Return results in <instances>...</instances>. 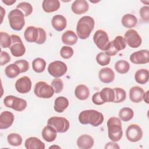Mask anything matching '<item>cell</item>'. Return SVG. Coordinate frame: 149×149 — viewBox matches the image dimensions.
Returning a JSON list of instances; mask_svg holds the SVG:
<instances>
[{"instance_id": "obj_1", "label": "cell", "mask_w": 149, "mask_h": 149, "mask_svg": "<svg viewBox=\"0 0 149 149\" xmlns=\"http://www.w3.org/2000/svg\"><path fill=\"white\" fill-rule=\"evenodd\" d=\"M79 121L83 125L90 124L94 127L101 125L104 120V115L100 112L94 109L81 111L78 117Z\"/></svg>"}, {"instance_id": "obj_2", "label": "cell", "mask_w": 149, "mask_h": 149, "mask_svg": "<svg viewBox=\"0 0 149 149\" xmlns=\"http://www.w3.org/2000/svg\"><path fill=\"white\" fill-rule=\"evenodd\" d=\"M95 26L94 19L90 16H84L77 22L76 33L77 37L81 40H86L91 34Z\"/></svg>"}, {"instance_id": "obj_3", "label": "cell", "mask_w": 149, "mask_h": 149, "mask_svg": "<svg viewBox=\"0 0 149 149\" xmlns=\"http://www.w3.org/2000/svg\"><path fill=\"white\" fill-rule=\"evenodd\" d=\"M107 125L109 139L115 142L119 141L123 136L120 119L117 117H111L108 120Z\"/></svg>"}, {"instance_id": "obj_4", "label": "cell", "mask_w": 149, "mask_h": 149, "mask_svg": "<svg viewBox=\"0 0 149 149\" xmlns=\"http://www.w3.org/2000/svg\"><path fill=\"white\" fill-rule=\"evenodd\" d=\"M10 27L16 31H20L25 24L24 15L18 9L12 10L8 16Z\"/></svg>"}, {"instance_id": "obj_5", "label": "cell", "mask_w": 149, "mask_h": 149, "mask_svg": "<svg viewBox=\"0 0 149 149\" xmlns=\"http://www.w3.org/2000/svg\"><path fill=\"white\" fill-rule=\"evenodd\" d=\"M4 105L9 108L17 111L21 112L24 110L27 107V101L21 98L14 95H7L3 99Z\"/></svg>"}, {"instance_id": "obj_6", "label": "cell", "mask_w": 149, "mask_h": 149, "mask_svg": "<svg viewBox=\"0 0 149 149\" xmlns=\"http://www.w3.org/2000/svg\"><path fill=\"white\" fill-rule=\"evenodd\" d=\"M34 93L38 98H50L54 95L55 92L51 85H49L44 81H40L35 85Z\"/></svg>"}, {"instance_id": "obj_7", "label": "cell", "mask_w": 149, "mask_h": 149, "mask_svg": "<svg viewBox=\"0 0 149 149\" xmlns=\"http://www.w3.org/2000/svg\"><path fill=\"white\" fill-rule=\"evenodd\" d=\"M47 125L53 127L58 133L66 132L70 126L69 120L64 117L52 116L47 121Z\"/></svg>"}, {"instance_id": "obj_8", "label": "cell", "mask_w": 149, "mask_h": 149, "mask_svg": "<svg viewBox=\"0 0 149 149\" xmlns=\"http://www.w3.org/2000/svg\"><path fill=\"white\" fill-rule=\"evenodd\" d=\"M93 41L96 46L101 51H107L110 45L108 34L103 30H97L93 36Z\"/></svg>"}, {"instance_id": "obj_9", "label": "cell", "mask_w": 149, "mask_h": 149, "mask_svg": "<svg viewBox=\"0 0 149 149\" xmlns=\"http://www.w3.org/2000/svg\"><path fill=\"white\" fill-rule=\"evenodd\" d=\"M11 37V45L10 51L13 56L20 57L23 56L26 52V48L20 37L16 34H12Z\"/></svg>"}, {"instance_id": "obj_10", "label": "cell", "mask_w": 149, "mask_h": 149, "mask_svg": "<svg viewBox=\"0 0 149 149\" xmlns=\"http://www.w3.org/2000/svg\"><path fill=\"white\" fill-rule=\"evenodd\" d=\"M68 67L65 63L61 61H55L50 63L48 66L49 74L55 78H59L66 74Z\"/></svg>"}, {"instance_id": "obj_11", "label": "cell", "mask_w": 149, "mask_h": 149, "mask_svg": "<svg viewBox=\"0 0 149 149\" xmlns=\"http://www.w3.org/2000/svg\"><path fill=\"white\" fill-rule=\"evenodd\" d=\"M126 47V42L124 37L121 36H118L113 41H110L109 47L105 52L110 56H114L119 51L124 49Z\"/></svg>"}, {"instance_id": "obj_12", "label": "cell", "mask_w": 149, "mask_h": 149, "mask_svg": "<svg viewBox=\"0 0 149 149\" xmlns=\"http://www.w3.org/2000/svg\"><path fill=\"white\" fill-rule=\"evenodd\" d=\"M124 38L127 45L132 48L139 47L142 43V39L137 31L134 29H129L124 34Z\"/></svg>"}, {"instance_id": "obj_13", "label": "cell", "mask_w": 149, "mask_h": 149, "mask_svg": "<svg viewBox=\"0 0 149 149\" xmlns=\"http://www.w3.org/2000/svg\"><path fill=\"white\" fill-rule=\"evenodd\" d=\"M143 134L141 128L137 124L130 125L126 130L127 139L133 143L140 141L143 137Z\"/></svg>"}, {"instance_id": "obj_14", "label": "cell", "mask_w": 149, "mask_h": 149, "mask_svg": "<svg viewBox=\"0 0 149 149\" xmlns=\"http://www.w3.org/2000/svg\"><path fill=\"white\" fill-rule=\"evenodd\" d=\"M129 59L134 64H146L149 62V51L147 49H141L134 52L130 55Z\"/></svg>"}, {"instance_id": "obj_15", "label": "cell", "mask_w": 149, "mask_h": 149, "mask_svg": "<svg viewBox=\"0 0 149 149\" xmlns=\"http://www.w3.org/2000/svg\"><path fill=\"white\" fill-rule=\"evenodd\" d=\"M32 83L28 76H23L17 79L15 83L16 91L21 94H26L30 92L31 88Z\"/></svg>"}, {"instance_id": "obj_16", "label": "cell", "mask_w": 149, "mask_h": 149, "mask_svg": "<svg viewBox=\"0 0 149 149\" xmlns=\"http://www.w3.org/2000/svg\"><path fill=\"white\" fill-rule=\"evenodd\" d=\"M15 119V116L11 112L5 111L0 115V128L1 129H6L10 127Z\"/></svg>"}, {"instance_id": "obj_17", "label": "cell", "mask_w": 149, "mask_h": 149, "mask_svg": "<svg viewBox=\"0 0 149 149\" xmlns=\"http://www.w3.org/2000/svg\"><path fill=\"white\" fill-rule=\"evenodd\" d=\"M98 77L101 82L104 83H110L115 79V73L110 68H104L99 71Z\"/></svg>"}, {"instance_id": "obj_18", "label": "cell", "mask_w": 149, "mask_h": 149, "mask_svg": "<svg viewBox=\"0 0 149 149\" xmlns=\"http://www.w3.org/2000/svg\"><path fill=\"white\" fill-rule=\"evenodd\" d=\"M89 8V5L86 0H76L72 5V12L76 15H81L87 12Z\"/></svg>"}, {"instance_id": "obj_19", "label": "cell", "mask_w": 149, "mask_h": 149, "mask_svg": "<svg viewBox=\"0 0 149 149\" xmlns=\"http://www.w3.org/2000/svg\"><path fill=\"white\" fill-rule=\"evenodd\" d=\"M93 138L88 134H82L77 140V146L80 149H90L94 146Z\"/></svg>"}, {"instance_id": "obj_20", "label": "cell", "mask_w": 149, "mask_h": 149, "mask_svg": "<svg viewBox=\"0 0 149 149\" xmlns=\"http://www.w3.org/2000/svg\"><path fill=\"white\" fill-rule=\"evenodd\" d=\"M51 24L55 30L61 31L66 27L67 20L63 15H56L53 16L51 20Z\"/></svg>"}, {"instance_id": "obj_21", "label": "cell", "mask_w": 149, "mask_h": 149, "mask_svg": "<svg viewBox=\"0 0 149 149\" xmlns=\"http://www.w3.org/2000/svg\"><path fill=\"white\" fill-rule=\"evenodd\" d=\"M144 90L139 86H133L129 90V98L134 103L141 102L144 94Z\"/></svg>"}, {"instance_id": "obj_22", "label": "cell", "mask_w": 149, "mask_h": 149, "mask_svg": "<svg viewBox=\"0 0 149 149\" xmlns=\"http://www.w3.org/2000/svg\"><path fill=\"white\" fill-rule=\"evenodd\" d=\"M38 27L32 26L27 27L24 32V38L29 42H36L38 38Z\"/></svg>"}, {"instance_id": "obj_23", "label": "cell", "mask_w": 149, "mask_h": 149, "mask_svg": "<svg viewBox=\"0 0 149 149\" xmlns=\"http://www.w3.org/2000/svg\"><path fill=\"white\" fill-rule=\"evenodd\" d=\"M25 147L27 149H44L45 144L38 138L30 137L27 138L24 143Z\"/></svg>"}, {"instance_id": "obj_24", "label": "cell", "mask_w": 149, "mask_h": 149, "mask_svg": "<svg viewBox=\"0 0 149 149\" xmlns=\"http://www.w3.org/2000/svg\"><path fill=\"white\" fill-rule=\"evenodd\" d=\"M56 131L55 129L50 125H47L45 126L41 132L42 137L43 139L47 142L54 141L57 136Z\"/></svg>"}, {"instance_id": "obj_25", "label": "cell", "mask_w": 149, "mask_h": 149, "mask_svg": "<svg viewBox=\"0 0 149 149\" xmlns=\"http://www.w3.org/2000/svg\"><path fill=\"white\" fill-rule=\"evenodd\" d=\"M42 9L47 13H51L58 10L60 8L58 0H44L42 3Z\"/></svg>"}, {"instance_id": "obj_26", "label": "cell", "mask_w": 149, "mask_h": 149, "mask_svg": "<svg viewBox=\"0 0 149 149\" xmlns=\"http://www.w3.org/2000/svg\"><path fill=\"white\" fill-rule=\"evenodd\" d=\"M69 106V101L67 98L59 96L56 98L54 101V110L58 112L62 113Z\"/></svg>"}, {"instance_id": "obj_27", "label": "cell", "mask_w": 149, "mask_h": 149, "mask_svg": "<svg viewBox=\"0 0 149 149\" xmlns=\"http://www.w3.org/2000/svg\"><path fill=\"white\" fill-rule=\"evenodd\" d=\"M77 36L72 30H67L62 35V41L65 45H74L77 42Z\"/></svg>"}, {"instance_id": "obj_28", "label": "cell", "mask_w": 149, "mask_h": 149, "mask_svg": "<svg viewBox=\"0 0 149 149\" xmlns=\"http://www.w3.org/2000/svg\"><path fill=\"white\" fill-rule=\"evenodd\" d=\"M74 95L80 100H86L90 95L89 88L84 84H79L74 90Z\"/></svg>"}, {"instance_id": "obj_29", "label": "cell", "mask_w": 149, "mask_h": 149, "mask_svg": "<svg viewBox=\"0 0 149 149\" xmlns=\"http://www.w3.org/2000/svg\"><path fill=\"white\" fill-rule=\"evenodd\" d=\"M100 97L102 100L105 102H113L115 99V92L113 88L109 87H104L100 91Z\"/></svg>"}, {"instance_id": "obj_30", "label": "cell", "mask_w": 149, "mask_h": 149, "mask_svg": "<svg viewBox=\"0 0 149 149\" xmlns=\"http://www.w3.org/2000/svg\"><path fill=\"white\" fill-rule=\"evenodd\" d=\"M121 22L125 27L130 29L136 26L137 23V19L134 15L127 13L123 16L121 19Z\"/></svg>"}, {"instance_id": "obj_31", "label": "cell", "mask_w": 149, "mask_h": 149, "mask_svg": "<svg viewBox=\"0 0 149 149\" xmlns=\"http://www.w3.org/2000/svg\"><path fill=\"white\" fill-rule=\"evenodd\" d=\"M134 79L137 83L144 84L148 82L149 79V72L147 69H141L136 71Z\"/></svg>"}, {"instance_id": "obj_32", "label": "cell", "mask_w": 149, "mask_h": 149, "mask_svg": "<svg viewBox=\"0 0 149 149\" xmlns=\"http://www.w3.org/2000/svg\"><path fill=\"white\" fill-rule=\"evenodd\" d=\"M119 118L123 122L130 120L134 116L133 110L129 107H124L120 109L119 112Z\"/></svg>"}, {"instance_id": "obj_33", "label": "cell", "mask_w": 149, "mask_h": 149, "mask_svg": "<svg viewBox=\"0 0 149 149\" xmlns=\"http://www.w3.org/2000/svg\"><path fill=\"white\" fill-rule=\"evenodd\" d=\"M20 70L18 66L15 63L8 65L5 69L6 76L10 79H13L17 77L20 73Z\"/></svg>"}, {"instance_id": "obj_34", "label": "cell", "mask_w": 149, "mask_h": 149, "mask_svg": "<svg viewBox=\"0 0 149 149\" xmlns=\"http://www.w3.org/2000/svg\"><path fill=\"white\" fill-rule=\"evenodd\" d=\"M46 67L45 61L41 58H35L32 62V68L36 73H41L44 71Z\"/></svg>"}, {"instance_id": "obj_35", "label": "cell", "mask_w": 149, "mask_h": 149, "mask_svg": "<svg viewBox=\"0 0 149 149\" xmlns=\"http://www.w3.org/2000/svg\"><path fill=\"white\" fill-rule=\"evenodd\" d=\"M129 63L125 60H119L115 64V69L120 74H125L130 69Z\"/></svg>"}, {"instance_id": "obj_36", "label": "cell", "mask_w": 149, "mask_h": 149, "mask_svg": "<svg viewBox=\"0 0 149 149\" xmlns=\"http://www.w3.org/2000/svg\"><path fill=\"white\" fill-rule=\"evenodd\" d=\"M8 143L12 146H19L22 143V137L19 134L13 133H10L7 136Z\"/></svg>"}, {"instance_id": "obj_37", "label": "cell", "mask_w": 149, "mask_h": 149, "mask_svg": "<svg viewBox=\"0 0 149 149\" xmlns=\"http://www.w3.org/2000/svg\"><path fill=\"white\" fill-rule=\"evenodd\" d=\"M16 9L21 10L24 14V16H28L31 14L33 12V6L32 5L27 2H22L19 3L16 6Z\"/></svg>"}, {"instance_id": "obj_38", "label": "cell", "mask_w": 149, "mask_h": 149, "mask_svg": "<svg viewBox=\"0 0 149 149\" xmlns=\"http://www.w3.org/2000/svg\"><path fill=\"white\" fill-rule=\"evenodd\" d=\"M115 92V99L113 102L120 103L124 101L126 97V93L125 90L119 87L113 88Z\"/></svg>"}, {"instance_id": "obj_39", "label": "cell", "mask_w": 149, "mask_h": 149, "mask_svg": "<svg viewBox=\"0 0 149 149\" xmlns=\"http://www.w3.org/2000/svg\"><path fill=\"white\" fill-rule=\"evenodd\" d=\"M11 37L7 33L1 31L0 33V45L1 48H10L11 45Z\"/></svg>"}, {"instance_id": "obj_40", "label": "cell", "mask_w": 149, "mask_h": 149, "mask_svg": "<svg viewBox=\"0 0 149 149\" xmlns=\"http://www.w3.org/2000/svg\"><path fill=\"white\" fill-rule=\"evenodd\" d=\"M96 61L101 66H106L111 61V56L105 54V52H101L96 56Z\"/></svg>"}, {"instance_id": "obj_41", "label": "cell", "mask_w": 149, "mask_h": 149, "mask_svg": "<svg viewBox=\"0 0 149 149\" xmlns=\"http://www.w3.org/2000/svg\"><path fill=\"white\" fill-rule=\"evenodd\" d=\"M74 54L73 49L69 46H63L60 51V55L63 59L70 58Z\"/></svg>"}, {"instance_id": "obj_42", "label": "cell", "mask_w": 149, "mask_h": 149, "mask_svg": "<svg viewBox=\"0 0 149 149\" xmlns=\"http://www.w3.org/2000/svg\"><path fill=\"white\" fill-rule=\"evenodd\" d=\"M51 86L55 93H59L63 88V83L59 78H55L51 82Z\"/></svg>"}, {"instance_id": "obj_43", "label": "cell", "mask_w": 149, "mask_h": 149, "mask_svg": "<svg viewBox=\"0 0 149 149\" xmlns=\"http://www.w3.org/2000/svg\"><path fill=\"white\" fill-rule=\"evenodd\" d=\"M15 63L18 66L21 73L27 72L29 69V62L25 59H20L15 62Z\"/></svg>"}, {"instance_id": "obj_44", "label": "cell", "mask_w": 149, "mask_h": 149, "mask_svg": "<svg viewBox=\"0 0 149 149\" xmlns=\"http://www.w3.org/2000/svg\"><path fill=\"white\" fill-rule=\"evenodd\" d=\"M140 16L142 20L148 23L149 22V6H142L139 11Z\"/></svg>"}, {"instance_id": "obj_45", "label": "cell", "mask_w": 149, "mask_h": 149, "mask_svg": "<svg viewBox=\"0 0 149 149\" xmlns=\"http://www.w3.org/2000/svg\"><path fill=\"white\" fill-rule=\"evenodd\" d=\"M38 29L39 34H38V40L36 43L37 44H42L45 42L47 39L46 32L41 27H38Z\"/></svg>"}, {"instance_id": "obj_46", "label": "cell", "mask_w": 149, "mask_h": 149, "mask_svg": "<svg viewBox=\"0 0 149 149\" xmlns=\"http://www.w3.org/2000/svg\"><path fill=\"white\" fill-rule=\"evenodd\" d=\"M10 61V56L9 54L3 51H1L0 54V65L3 66Z\"/></svg>"}, {"instance_id": "obj_47", "label": "cell", "mask_w": 149, "mask_h": 149, "mask_svg": "<svg viewBox=\"0 0 149 149\" xmlns=\"http://www.w3.org/2000/svg\"><path fill=\"white\" fill-rule=\"evenodd\" d=\"M92 101L94 104L97 105H100L105 104L104 102L102 100V99L100 97V91L97 92L93 94V95L92 96Z\"/></svg>"}, {"instance_id": "obj_48", "label": "cell", "mask_w": 149, "mask_h": 149, "mask_svg": "<svg viewBox=\"0 0 149 149\" xmlns=\"http://www.w3.org/2000/svg\"><path fill=\"white\" fill-rule=\"evenodd\" d=\"M105 149H108V148H110V149H119L120 148V147L119 146V145L115 142V141H109L108 143H107L106 144H105Z\"/></svg>"}, {"instance_id": "obj_49", "label": "cell", "mask_w": 149, "mask_h": 149, "mask_svg": "<svg viewBox=\"0 0 149 149\" xmlns=\"http://www.w3.org/2000/svg\"><path fill=\"white\" fill-rule=\"evenodd\" d=\"M2 2L5 3L6 5H12L15 3L16 1V0H2Z\"/></svg>"}, {"instance_id": "obj_50", "label": "cell", "mask_w": 149, "mask_h": 149, "mask_svg": "<svg viewBox=\"0 0 149 149\" xmlns=\"http://www.w3.org/2000/svg\"><path fill=\"white\" fill-rule=\"evenodd\" d=\"M148 91H147L146 93H144L143 95V100L144 101V102L146 104H149V100H148Z\"/></svg>"}, {"instance_id": "obj_51", "label": "cell", "mask_w": 149, "mask_h": 149, "mask_svg": "<svg viewBox=\"0 0 149 149\" xmlns=\"http://www.w3.org/2000/svg\"><path fill=\"white\" fill-rule=\"evenodd\" d=\"M1 15H2L1 19H2V22L3 18V15L5 14V10H4V9L2 6H1Z\"/></svg>"}, {"instance_id": "obj_52", "label": "cell", "mask_w": 149, "mask_h": 149, "mask_svg": "<svg viewBox=\"0 0 149 149\" xmlns=\"http://www.w3.org/2000/svg\"><path fill=\"white\" fill-rule=\"evenodd\" d=\"M61 148V147L59 146H50L49 147V148Z\"/></svg>"}]
</instances>
